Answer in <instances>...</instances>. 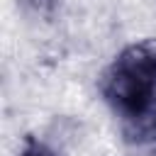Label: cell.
<instances>
[{"mask_svg":"<svg viewBox=\"0 0 156 156\" xmlns=\"http://www.w3.org/2000/svg\"><path fill=\"white\" fill-rule=\"evenodd\" d=\"M100 93L129 144H156V39L124 46L102 71Z\"/></svg>","mask_w":156,"mask_h":156,"instance_id":"obj_1","label":"cell"},{"mask_svg":"<svg viewBox=\"0 0 156 156\" xmlns=\"http://www.w3.org/2000/svg\"><path fill=\"white\" fill-rule=\"evenodd\" d=\"M29 12H34V15H39V17H54V12H56V5H58V0H20Z\"/></svg>","mask_w":156,"mask_h":156,"instance_id":"obj_2","label":"cell"},{"mask_svg":"<svg viewBox=\"0 0 156 156\" xmlns=\"http://www.w3.org/2000/svg\"><path fill=\"white\" fill-rule=\"evenodd\" d=\"M20 156H56V151L51 146H46L44 141H39L37 136H27Z\"/></svg>","mask_w":156,"mask_h":156,"instance_id":"obj_3","label":"cell"}]
</instances>
